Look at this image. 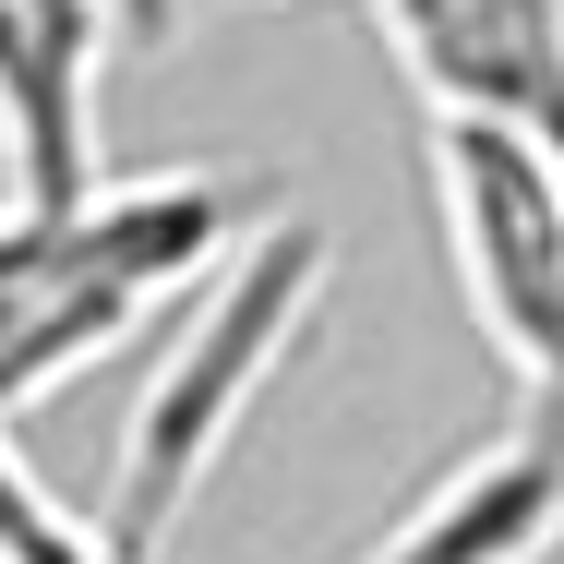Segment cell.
Instances as JSON below:
<instances>
[{"mask_svg":"<svg viewBox=\"0 0 564 564\" xmlns=\"http://www.w3.org/2000/svg\"><path fill=\"white\" fill-rule=\"evenodd\" d=\"M553 541H564V397L505 384V421L421 505H397L384 541H360L348 564H553Z\"/></svg>","mask_w":564,"mask_h":564,"instance_id":"277c9868","label":"cell"},{"mask_svg":"<svg viewBox=\"0 0 564 564\" xmlns=\"http://www.w3.org/2000/svg\"><path fill=\"white\" fill-rule=\"evenodd\" d=\"M97 73H109V0H0L12 217H61L73 193H97Z\"/></svg>","mask_w":564,"mask_h":564,"instance_id":"5b68a950","label":"cell"},{"mask_svg":"<svg viewBox=\"0 0 564 564\" xmlns=\"http://www.w3.org/2000/svg\"><path fill=\"white\" fill-rule=\"evenodd\" d=\"M252 240H264V181H240V169H144V181L73 193L61 217H12V240H0L12 421H36L73 372H97L109 348L169 325L181 301H205Z\"/></svg>","mask_w":564,"mask_h":564,"instance_id":"6da1fadb","label":"cell"},{"mask_svg":"<svg viewBox=\"0 0 564 564\" xmlns=\"http://www.w3.org/2000/svg\"><path fill=\"white\" fill-rule=\"evenodd\" d=\"M372 36L421 109L541 132L564 97V0H372Z\"/></svg>","mask_w":564,"mask_h":564,"instance_id":"8992f818","label":"cell"},{"mask_svg":"<svg viewBox=\"0 0 564 564\" xmlns=\"http://www.w3.org/2000/svg\"><path fill=\"white\" fill-rule=\"evenodd\" d=\"M541 144H553V169H564V97H553V120H541Z\"/></svg>","mask_w":564,"mask_h":564,"instance_id":"ba28073f","label":"cell"},{"mask_svg":"<svg viewBox=\"0 0 564 564\" xmlns=\"http://www.w3.org/2000/svg\"><path fill=\"white\" fill-rule=\"evenodd\" d=\"M421 169H433V228H445L456 301L505 384L564 397V169L529 120L421 109Z\"/></svg>","mask_w":564,"mask_h":564,"instance_id":"3957f363","label":"cell"},{"mask_svg":"<svg viewBox=\"0 0 564 564\" xmlns=\"http://www.w3.org/2000/svg\"><path fill=\"white\" fill-rule=\"evenodd\" d=\"M120 12H132V36H169L181 24V0H120Z\"/></svg>","mask_w":564,"mask_h":564,"instance_id":"52a82bcc","label":"cell"},{"mask_svg":"<svg viewBox=\"0 0 564 564\" xmlns=\"http://www.w3.org/2000/svg\"><path fill=\"white\" fill-rule=\"evenodd\" d=\"M325 264H337V240L313 217H264V240L193 301L181 348L144 372V397H132V421H120V456H109V492H97V529H109L120 553H144V564L169 553V529L193 517V492H205L217 456L240 445L252 397H264L276 360L301 348L313 301H325Z\"/></svg>","mask_w":564,"mask_h":564,"instance_id":"7a4b0ae2","label":"cell"}]
</instances>
